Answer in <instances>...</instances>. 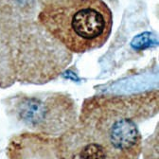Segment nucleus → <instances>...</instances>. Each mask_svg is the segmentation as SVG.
Masks as SVG:
<instances>
[{"label":"nucleus","mask_w":159,"mask_h":159,"mask_svg":"<svg viewBox=\"0 0 159 159\" xmlns=\"http://www.w3.org/2000/svg\"><path fill=\"white\" fill-rule=\"evenodd\" d=\"M39 20L76 53L101 48L112 30V12L102 0H54L42 5Z\"/></svg>","instance_id":"1"},{"label":"nucleus","mask_w":159,"mask_h":159,"mask_svg":"<svg viewBox=\"0 0 159 159\" xmlns=\"http://www.w3.org/2000/svg\"><path fill=\"white\" fill-rule=\"evenodd\" d=\"M11 112L29 128L50 134L69 130L77 116L73 99L58 93L16 97L12 99Z\"/></svg>","instance_id":"2"},{"label":"nucleus","mask_w":159,"mask_h":159,"mask_svg":"<svg viewBox=\"0 0 159 159\" xmlns=\"http://www.w3.org/2000/svg\"><path fill=\"white\" fill-rule=\"evenodd\" d=\"M157 45V39L152 33H142L134 38L132 46L135 49H143L145 48Z\"/></svg>","instance_id":"3"}]
</instances>
